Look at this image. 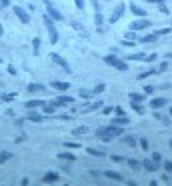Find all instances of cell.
<instances>
[{"mask_svg":"<svg viewBox=\"0 0 172 186\" xmlns=\"http://www.w3.org/2000/svg\"><path fill=\"white\" fill-rule=\"evenodd\" d=\"M96 136H98L102 142H110V140L118 138V136H124V126H116V124L102 126V128L96 130Z\"/></svg>","mask_w":172,"mask_h":186,"instance_id":"obj_1","label":"cell"},{"mask_svg":"<svg viewBox=\"0 0 172 186\" xmlns=\"http://www.w3.org/2000/svg\"><path fill=\"white\" fill-rule=\"evenodd\" d=\"M104 62H106V64H110L112 68H116V70H120V72H126V70H128L126 62L120 60L116 54H108V56H104Z\"/></svg>","mask_w":172,"mask_h":186,"instance_id":"obj_2","label":"cell"},{"mask_svg":"<svg viewBox=\"0 0 172 186\" xmlns=\"http://www.w3.org/2000/svg\"><path fill=\"white\" fill-rule=\"evenodd\" d=\"M44 24H46V28H48V38H50V42L56 44L58 38H60V34H58L56 28H54V22H52V18H50L48 14H44Z\"/></svg>","mask_w":172,"mask_h":186,"instance_id":"obj_3","label":"cell"},{"mask_svg":"<svg viewBox=\"0 0 172 186\" xmlns=\"http://www.w3.org/2000/svg\"><path fill=\"white\" fill-rule=\"evenodd\" d=\"M148 26H152L150 18H138L130 24V30H132V32H138V30H144V28H148Z\"/></svg>","mask_w":172,"mask_h":186,"instance_id":"obj_4","label":"cell"},{"mask_svg":"<svg viewBox=\"0 0 172 186\" xmlns=\"http://www.w3.org/2000/svg\"><path fill=\"white\" fill-rule=\"evenodd\" d=\"M50 58H52V62H54V64H58V66H60V68H62V70L64 72H68V74H70V72H72V68H70V64H68V62L66 60H64V58L62 56H60V54H50Z\"/></svg>","mask_w":172,"mask_h":186,"instance_id":"obj_5","label":"cell"},{"mask_svg":"<svg viewBox=\"0 0 172 186\" xmlns=\"http://www.w3.org/2000/svg\"><path fill=\"white\" fill-rule=\"evenodd\" d=\"M124 10H126V4H118V8H114V12H112V16L108 18V22H110V24H116L120 18H122Z\"/></svg>","mask_w":172,"mask_h":186,"instance_id":"obj_6","label":"cell"},{"mask_svg":"<svg viewBox=\"0 0 172 186\" xmlns=\"http://www.w3.org/2000/svg\"><path fill=\"white\" fill-rule=\"evenodd\" d=\"M14 14L18 16V20H20L22 24H28V22H30V14L22 8V6H14Z\"/></svg>","mask_w":172,"mask_h":186,"instance_id":"obj_7","label":"cell"},{"mask_svg":"<svg viewBox=\"0 0 172 186\" xmlns=\"http://www.w3.org/2000/svg\"><path fill=\"white\" fill-rule=\"evenodd\" d=\"M70 24H72V28L78 32V36H80V38H88V30H86V26H82L78 20H72Z\"/></svg>","mask_w":172,"mask_h":186,"instance_id":"obj_8","label":"cell"},{"mask_svg":"<svg viewBox=\"0 0 172 186\" xmlns=\"http://www.w3.org/2000/svg\"><path fill=\"white\" fill-rule=\"evenodd\" d=\"M158 166H160V162H156V160H152V158H146V160H142V168H146L148 172H156Z\"/></svg>","mask_w":172,"mask_h":186,"instance_id":"obj_9","label":"cell"},{"mask_svg":"<svg viewBox=\"0 0 172 186\" xmlns=\"http://www.w3.org/2000/svg\"><path fill=\"white\" fill-rule=\"evenodd\" d=\"M46 14H48V16H50V18H54V20H58V22H60V20H64V16H62V14H60V10H56V8H54V6H52V4H48V6H46Z\"/></svg>","mask_w":172,"mask_h":186,"instance_id":"obj_10","label":"cell"},{"mask_svg":"<svg viewBox=\"0 0 172 186\" xmlns=\"http://www.w3.org/2000/svg\"><path fill=\"white\" fill-rule=\"evenodd\" d=\"M42 106H44V100H40V98H32V100H26V102H24V108H28V110L42 108Z\"/></svg>","mask_w":172,"mask_h":186,"instance_id":"obj_11","label":"cell"},{"mask_svg":"<svg viewBox=\"0 0 172 186\" xmlns=\"http://www.w3.org/2000/svg\"><path fill=\"white\" fill-rule=\"evenodd\" d=\"M166 104H168V98H152V100H150V108L152 110H158Z\"/></svg>","mask_w":172,"mask_h":186,"instance_id":"obj_12","label":"cell"},{"mask_svg":"<svg viewBox=\"0 0 172 186\" xmlns=\"http://www.w3.org/2000/svg\"><path fill=\"white\" fill-rule=\"evenodd\" d=\"M54 88V90H60V92H64V90H68L70 88V82H62V80H54L52 84H50Z\"/></svg>","mask_w":172,"mask_h":186,"instance_id":"obj_13","label":"cell"},{"mask_svg":"<svg viewBox=\"0 0 172 186\" xmlns=\"http://www.w3.org/2000/svg\"><path fill=\"white\" fill-rule=\"evenodd\" d=\"M130 10H132V14H134V16H138V18H146V14H148V12H146L142 6H136V4L130 6Z\"/></svg>","mask_w":172,"mask_h":186,"instance_id":"obj_14","label":"cell"},{"mask_svg":"<svg viewBox=\"0 0 172 186\" xmlns=\"http://www.w3.org/2000/svg\"><path fill=\"white\" fill-rule=\"evenodd\" d=\"M102 174H104L106 178H110V180H116V182H122V180H124V176H122V174H118V172H112V170H104Z\"/></svg>","mask_w":172,"mask_h":186,"instance_id":"obj_15","label":"cell"},{"mask_svg":"<svg viewBox=\"0 0 172 186\" xmlns=\"http://www.w3.org/2000/svg\"><path fill=\"white\" fill-rule=\"evenodd\" d=\"M128 98H130V102H140V104L148 100V98H146L144 94H140V92H130V96H128Z\"/></svg>","mask_w":172,"mask_h":186,"instance_id":"obj_16","label":"cell"},{"mask_svg":"<svg viewBox=\"0 0 172 186\" xmlns=\"http://www.w3.org/2000/svg\"><path fill=\"white\" fill-rule=\"evenodd\" d=\"M58 180V174L56 172H46L42 176V182H46V184H52V182H56Z\"/></svg>","mask_w":172,"mask_h":186,"instance_id":"obj_17","label":"cell"},{"mask_svg":"<svg viewBox=\"0 0 172 186\" xmlns=\"http://www.w3.org/2000/svg\"><path fill=\"white\" fill-rule=\"evenodd\" d=\"M86 154H90V156H96V158H104L106 156V152L104 150H96V148H86Z\"/></svg>","mask_w":172,"mask_h":186,"instance_id":"obj_18","label":"cell"},{"mask_svg":"<svg viewBox=\"0 0 172 186\" xmlns=\"http://www.w3.org/2000/svg\"><path fill=\"white\" fill-rule=\"evenodd\" d=\"M26 90H28V92H44V90H46V86L32 82V84H28V86H26Z\"/></svg>","mask_w":172,"mask_h":186,"instance_id":"obj_19","label":"cell"},{"mask_svg":"<svg viewBox=\"0 0 172 186\" xmlns=\"http://www.w3.org/2000/svg\"><path fill=\"white\" fill-rule=\"evenodd\" d=\"M58 158H60V160H66V162H76V156L72 152H60Z\"/></svg>","mask_w":172,"mask_h":186,"instance_id":"obj_20","label":"cell"},{"mask_svg":"<svg viewBox=\"0 0 172 186\" xmlns=\"http://www.w3.org/2000/svg\"><path fill=\"white\" fill-rule=\"evenodd\" d=\"M126 164H128L132 170H140V168H142V162H140V160H136V158H128V160H126Z\"/></svg>","mask_w":172,"mask_h":186,"instance_id":"obj_21","label":"cell"},{"mask_svg":"<svg viewBox=\"0 0 172 186\" xmlns=\"http://www.w3.org/2000/svg\"><path fill=\"white\" fill-rule=\"evenodd\" d=\"M0 100H2V102H14L16 100V92H4Z\"/></svg>","mask_w":172,"mask_h":186,"instance_id":"obj_22","label":"cell"},{"mask_svg":"<svg viewBox=\"0 0 172 186\" xmlns=\"http://www.w3.org/2000/svg\"><path fill=\"white\" fill-rule=\"evenodd\" d=\"M156 68H150V70H146V72H140V74H138V76H136V78H138V80H144V78H150V76H152V74H156Z\"/></svg>","mask_w":172,"mask_h":186,"instance_id":"obj_23","label":"cell"},{"mask_svg":"<svg viewBox=\"0 0 172 186\" xmlns=\"http://www.w3.org/2000/svg\"><path fill=\"white\" fill-rule=\"evenodd\" d=\"M26 118H28L30 122H42V114H38V112H28Z\"/></svg>","mask_w":172,"mask_h":186,"instance_id":"obj_24","label":"cell"},{"mask_svg":"<svg viewBox=\"0 0 172 186\" xmlns=\"http://www.w3.org/2000/svg\"><path fill=\"white\" fill-rule=\"evenodd\" d=\"M102 106V100H96L94 104H90V106H86L84 108V114H88V112H94V110H98Z\"/></svg>","mask_w":172,"mask_h":186,"instance_id":"obj_25","label":"cell"},{"mask_svg":"<svg viewBox=\"0 0 172 186\" xmlns=\"http://www.w3.org/2000/svg\"><path fill=\"white\" fill-rule=\"evenodd\" d=\"M122 140H124V144H128V146H136V144H138V138H136V136H122Z\"/></svg>","mask_w":172,"mask_h":186,"instance_id":"obj_26","label":"cell"},{"mask_svg":"<svg viewBox=\"0 0 172 186\" xmlns=\"http://www.w3.org/2000/svg\"><path fill=\"white\" fill-rule=\"evenodd\" d=\"M12 156H14L12 152H8V150H2V152H0V164H4L6 160H12Z\"/></svg>","mask_w":172,"mask_h":186,"instance_id":"obj_27","label":"cell"},{"mask_svg":"<svg viewBox=\"0 0 172 186\" xmlns=\"http://www.w3.org/2000/svg\"><path fill=\"white\" fill-rule=\"evenodd\" d=\"M112 124H116V126H126V124H128V118H126V116H116V118L112 120Z\"/></svg>","mask_w":172,"mask_h":186,"instance_id":"obj_28","label":"cell"},{"mask_svg":"<svg viewBox=\"0 0 172 186\" xmlns=\"http://www.w3.org/2000/svg\"><path fill=\"white\" fill-rule=\"evenodd\" d=\"M42 108H44V112H46V114H52V116L56 114V106H54L52 102H50V104H44Z\"/></svg>","mask_w":172,"mask_h":186,"instance_id":"obj_29","label":"cell"},{"mask_svg":"<svg viewBox=\"0 0 172 186\" xmlns=\"http://www.w3.org/2000/svg\"><path fill=\"white\" fill-rule=\"evenodd\" d=\"M156 38H158V34L152 32V34H146V36H142V38H140V42H154Z\"/></svg>","mask_w":172,"mask_h":186,"instance_id":"obj_30","label":"cell"},{"mask_svg":"<svg viewBox=\"0 0 172 186\" xmlns=\"http://www.w3.org/2000/svg\"><path fill=\"white\" fill-rule=\"evenodd\" d=\"M130 106H132V110L136 112V114H144V108L140 102H130Z\"/></svg>","mask_w":172,"mask_h":186,"instance_id":"obj_31","label":"cell"},{"mask_svg":"<svg viewBox=\"0 0 172 186\" xmlns=\"http://www.w3.org/2000/svg\"><path fill=\"white\" fill-rule=\"evenodd\" d=\"M78 94H80V98H84V100H90L92 96H94V92H92V90H84V88H82Z\"/></svg>","mask_w":172,"mask_h":186,"instance_id":"obj_32","label":"cell"},{"mask_svg":"<svg viewBox=\"0 0 172 186\" xmlns=\"http://www.w3.org/2000/svg\"><path fill=\"white\" fill-rule=\"evenodd\" d=\"M124 40H130V42H140V38L134 32H126L124 34Z\"/></svg>","mask_w":172,"mask_h":186,"instance_id":"obj_33","label":"cell"},{"mask_svg":"<svg viewBox=\"0 0 172 186\" xmlns=\"http://www.w3.org/2000/svg\"><path fill=\"white\" fill-rule=\"evenodd\" d=\"M138 144H140V148H142L144 152H148V150H150V146H148V140H146V138H138Z\"/></svg>","mask_w":172,"mask_h":186,"instance_id":"obj_34","label":"cell"},{"mask_svg":"<svg viewBox=\"0 0 172 186\" xmlns=\"http://www.w3.org/2000/svg\"><path fill=\"white\" fill-rule=\"evenodd\" d=\"M128 60H144V54L142 52H132V54H128Z\"/></svg>","mask_w":172,"mask_h":186,"instance_id":"obj_35","label":"cell"},{"mask_svg":"<svg viewBox=\"0 0 172 186\" xmlns=\"http://www.w3.org/2000/svg\"><path fill=\"white\" fill-rule=\"evenodd\" d=\"M86 130H88L86 126H78V128L72 130V134H74V136H82V134H86Z\"/></svg>","mask_w":172,"mask_h":186,"instance_id":"obj_36","label":"cell"},{"mask_svg":"<svg viewBox=\"0 0 172 186\" xmlns=\"http://www.w3.org/2000/svg\"><path fill=\"white\" fill-rule=\"evenodd\" d=\"M104 90H106V84H104V82H100V84L94 86V90H92V92H94V94H100V92H104Z\"/></svg>","mask_w":172,"mask_h":186,"instance_id":"obj_37","label":"cell"},{"mask_svg":"<svg viewBox=\"0 0 172 186\" xmlns=\"http://www.w3.org/2000/svg\"><path fill=\"white\" fill-rule=\"evenodd\" d=\"M102 22H104V16H102L100 12H96L94 14V24L96 26H102Z\"/></svg>","mask_w":172,"mask_h":186,"instance_id":"obj_38","label":"cell"},{"mask_svg":"<svg viewBox=\"0 0 172 186\" xmlns=\"http://www.w3.org/2000/svg\"><path fill=\"white\" fill-rule=\"evenodd\" d=\"M40 44H42V42H40V38H34V40H32V48H34V54H38V52H40Z\"/></svg>","mask_w":172,"mask_h":186,"instance_id":"obj_39","label":"cell"},{"mask_svg":"<svg viewBox=\"0 0 172 186\" xmlns=\"http://www.w3.org/2000/svg\"><path fill=\"white\" fill-rule=\"evenodd\" d=\"M110 160H112V162H124V156H120V154H110Z\"/></svg>","mask_w":172,"mask_h":186,"instance_id":"obj_40","label":"cell"},{"mask_svg":"<svg viewBox=\"0 0 172 186\" xmlns=\"http://www.w3.org/2000/svg\"><path fill=\"white\" fill-rule=\"evenodd\" d=\"M62 146H66V148H68V150H70V148H72V150H74V148H80V146H82V144H76V142H64V144H62Z\"/></svg>","mask_w":172,"mask_h":186,"instance_id":"obj_41","label":"cell"},{"mask_svg":"<svg viewBox=\"0 0 172 186\" xmlns=\"http://www.w3.org/2000/svg\"><path fill=\"white\" fill-rule=\"evenodd\" d=\"M172 32V28H170V26H166V28H160V30H158V36H164V34H170Z\"/></svg>","mask_w":172,"mask_h":186,"instance_id":"obj_42","label":"cell"},{"mask_svg":"<svg viewBox=\"0 0 172 186\" xmlns=\"http://www.w3.org/2000/svg\"><path fill=\"white\" fill-rule=\"evenodd\" d=\"M152 160H156V162H162V156H160V152H152Z\"/></svg>","mask_w":172,"mask_h":186,"instance_id":"obj_43","label":"cell"},{"mask_svg":"<svg viewBox=\"0 0 172 186\" xmlns=\"http://www.w3.org/2000/svg\"><path fill=\"white\" fill-rule=\"evenodd\" d=\"M156 54H148V56H144V60H146V62H148V64H150V62H154V60H156Z\"/></svg>","mask_w":172,"mask_h":186,"instance_id":"obj_44","label":"cell"},{"mask_svg":"<svg viewBox=\"0 0 172 186\" xmlns=\"http://www.w3.org/2000/svg\"><path fill=\"white\" fill-rule=\"evenodd\" d=\"M90 4L94 6V10H96V12H100V2H98V0H90Z\"/></svg>","mask_w":172,"mask_h":186,"instance_id":"obj_45","label":"cell"},{"mask_svg":"<svg viewBox=\"0 0 172 186\" xmlns=\"http://www.w3.org/2000/svg\"><path fill=\"white\" fill-rule=\"evenodd\" d=\"M114 112H116V116H124V108H122V106H116Z\"/></svg>","mask_w":172,"mask_h":186,"instance_id":"obj_46","label":"cell"},{"mask_svg":"<svg viewBox=\"0 0 172 186\" xmlns=\"http://www.w3.org/2000/svg\"><path fill=\"white\" fill-rule=\"evenodd\" d=\"M160 12H162V14H170V8H168L166 4H160Z\"/></svg>","mask_w":172,"mask_h":186,"instance_id":"obj_47","label":"cell"},{"mask_svg":"<svg viewBox=\"0 0 172 186\" xmlns=\"http://www.w3.org/2000/svg\"><path fill=\"white\" fill-rule=\"evenodd\" d=\"M166 68H168V62H166V60H164V62H162V64H160V66H158V68H156V70H158V72H164V70H166Z\"/></svg>","mask_w":172,"mask_h":186,"instance_id":"obj_48","label":"cell"},{"mask_svg":"<svg viewBox=\"0 0 172 186\" xmlns=\"http://www.w3.org/2000/svg\"><path fill=\"white\" fill-rule=\"evenodd\" d=\"M74 4H76L78 10H82V8H84V0H74Z\"/></svg>","mask_w":172,"mask_h":186,"instance_id":"obj_49","label":"cell"},{"mask_svg":"<svg viewBox=\"0 0 172 186\" xmlns=\"http://www.w3.org/2000/svg\"><path fill=\"white\" fill-rule=\"evenodd\" d=\"M164 170H166V172H172V162H168V160H166V162H164Z\"/></svg>","mask_w":172,"mask_h":186,"instance_id":"obj_50","label":"cell"},{"mask_svg":"<svg viewBox=\"0 0 172 186\" xmlns=\"http://www.w3.org/2000/svg\"><path fill=\"white\" fill-rule=\"evenodd\" d=\"M152 90H154V88H152L150 84H146V86H144V92H146V94H152Z\"/></svg>","mask_w":172,"mask_h":186,"instance_id":"obj_51","label":"cell"},{"mask_svg":"<svg viewBox=\"0 0 172 186\" xmlns=\"http://www.w3.org/2000/svg\"><path fill=\"white\" fill-rule=\"evenodd\" d=\"M0 6H2V8H6V6H10V0H0Z\"/></svg>","mask_w":172,"mask_h":186,"instance_id":"obj_52","label":"cell"},{"mask_svg":"<svg viewBox=\"0 0 172 186\" xmlns=\"http://www.w3.org/2000/svg\"><path fill=\"white\" fill-rule=\"evenodd\" d=\"M58 118H60V120H72V116H68V114H60Z\"/></svg>","mask_w":172,"mask_h":186,"instance_id":"obj_53","label":"cell"},{"mask_svg":"<svg viewBox=\"0 0 172 186\" xmlns=\"http://www.w3.org/2000/svg\"><path fill=\"white\" fill-rule=\"evenodd\" d=\"M150 4H162V2H166V0H148Z\"/></svg>","mask_w":172,"mask_h":186,"instance_id":"obj_54","label":"cell"},{"mask_svg":"<svg viewBox=\"0 0 172 186\" xmlns=\"http://www.w3.org/2000/svg\"><path fill=\"white\" fill-rule=\"evenodd\" d=\"M4 36V28H2V24H0V38Z\"/></svg>","mask_w":172,"mask_h":186,"instance_id":"obj_55","label":"cell"},{"mask_svg":"<svg viewBox=\"0 0 172 186\" xmlns=\"http://www.w3.org/2000/svg\"><path fill=\"white\" fill-rule=\"evenodd\" d=\"M42 2H44V4H46V6H48V4H52V2H50V0H42Z\"/></svg>","mask_w":172,"mask_h":186,"instance_id":"obj_56","label":"cell"},{"mask_svg":"<svg viewBox=\"0 0 172 186\" xmlns=\"http://www.w3.org/2000/svg\"><path fill=\"white\" fill-rule=\"evenodd\" d=\"M168 112H170V116H172V106H170V110H168Z\"/></svg>","mask_w":172,"mask_h":186,"instance_id":"obj_57","label":"cell"},{"mask_svg":"<svg viewBox=\"0 0 172 186\" xmlns=\"http://www.w3.org/2000/svg\"><path fill=\"white\" fill-rule=\"evenodd\" d=\"M170 148H172V140H170Z\"/></svg>","mask_w":172,"mask_h":186,"instance_id":"obj_58","label":"cell"},{"mask_svg":"<svg viewBox=\"0 0 172 186\" xmlns=\"http://www.w3.org/2000/svg\"><path fill=\"white\" fill-rule=\"evenodd\" d=\"M0 8H2V6H0Z\"/></svg>","mask_w":172,"mask_h":186,"instance_id":"obj_59","label":"cell"}]
</instances>
